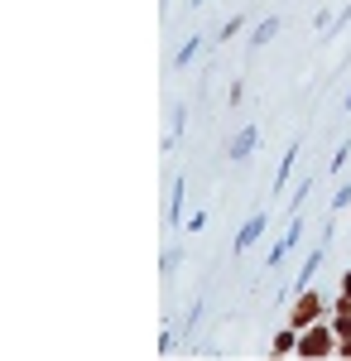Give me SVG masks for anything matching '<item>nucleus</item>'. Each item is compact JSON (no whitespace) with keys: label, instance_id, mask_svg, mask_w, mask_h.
<instances>
[{"label":"nucleus","instance_id":"1","mask_svg":"<svg viewBox=\"0 0 351 361\" xmlns=\"http://www.w3.org/2000/svg\"><path fill=\"white\" fill-rule=\"evenodd\" d=\"M298 357H337V328H327L323 318L318 323H308L303 333H298Z\"/></svg>","mask_w":351,"mask_h":361},{"label":"nucleus","instance_id":"3","mask_svg":"<svg viewBox=\"0 0 351 361\" xmlns=\"http://www.w3.org/2000/svg\"><path fill=\"white\" fill-rule=\"evenodd\" d=\"M255 145H260V126H241V130L231 135V145H226V159H231V164H245V159L255 154Z\"/></svg>","mask_w":351,"mask_h":361},{"label":"nucleus","instance_id":"17","mask_svg":"<svg viewBox=\"0 0 351 361\" xmlns=\"http://www.w3.org/2000/svg\"><path fill=\"white\" fill-rule=\"evenodd\" d=\"M342 299H351V270L342 275Z\"/></svg>","mask_w":351,"mask_h":361},{"label":"nucleus","instance_id":"2","mask_svg":"<svg viewBox=\"0 0 351 361\" xmlns=\"http://www.w3.org/2000/svg\"><path fill=\"white\" fill-rule=\"evenodd\" d=\"M318 318H323V294L303 289V299H294V304H289V323L303 333V328H308V323H318Z\"/></svg>","mask_w":351,"mask_h":361},{"label":"nucleus","instance_id":"4","mask_svg":"<svg viewBox=\"0 0 351 361\" xmlns=\"http://www.w3.org/2000/svg\"><path fill=\"white\" fill-rule=\"evenodd\" d=\"M265 226H270V217H265V212H250V217H245V226L236 231V246H231V250H236V255H245V250L265 236Z\"/></svg>","mask_w":351,"mask_h":361},{"label":"nucleus","instance_id":"15","mask_svg":"<svg viewBox=\"0 0 351 361\" xmlns=\"http://www.w3.org/2000/svg\"><path fill=\"white\" fill-rule=\"evenodd\" d=\"M342 207H351V183H342V188L332 193V212H342Z\"/></svg>","mask_w":351,"mask_h":361},{"label":"nucleus","instance_id":"16","mask_svg":"<svg viewBox=\"0 0 351 361\" xmlns=\"http://www.w3.org/2000/svg\"><path fill=\"white\" fill-rule=\"evenodd\" d=\"M178 260H183L178 250H164V275H173V270H178Z\"/></svg>","mask_w":351,"mask_h":361},{"label":"nucleus","instance_id":"12","mask_svg":"<svg viewBox=\"0 0 351 361\" xmlns=\"http://www.w3.org/2000/svg\"><path fill=\"white\" fill-rule=\"evenodd\" d=\"M245 29V15H231V20H226V25L216 29V44H231V39H236V34H241Z\"/></svg>","mask_w":351,"mask_h":361},{"label":"nucleus","instance_id":"9","mask_svg":"<svg viewBox=\"0 0 351 361\" xmlns=\"http://www.w3.org/2000/svg\"><path fill=\"white\" fill-rule=\"evenodd\" d=\"M274 34H279V15H265L260 25L250 29V49H265V44H274Z\"/></svg>","mask_w":351,"mask_h":361},{"label":"nucleus","instance_id":"10","mask_svg":"<svg viewBox=\"0 0 351 361\" xmlns=\"http://www.w3.org/2000/svg\"><path fill=\"white\" fill-rule=\"evenodd\" d=\"M183 126H188V106H173V130L164 140V149H178V140H183Z\"/></svg>","mask_w":351,"mask_h":361},{"label":"nucleus","instance_id":"5","mask_svg":"<svg viewBox=\"0 0 351 361\" xmlns=\"http://www.w3.org/2000/svg\"><path fill=\"white\" fill-rule=\"evenodd\" d=\"M298 236H303V222H289V231H284V236L274 241V250L265 255V270H279V265L289 260V250L298 246Z\"/></svg>","mask_w":351,"mask_h":361},{"label":"nucleus","instance_id":"18","mask_svg":"<svg viewBox=\"0 0 351 361\" xmlns=\"http://www.w3.org/2000/svg\"><path fill=\"white\" fill-rule=\"evenodd\" d=\"M342 111H351V87H347V97H342Z\"/></svg>","mask_w":351,"mask_h":361},{"label":"nucleus","instance_id":"14","mask_svg":"<svg viewBox=\"0 0 351 361\" xmlns=\"http://www.w3.org/2000/svg\"><path fill=\"white\" fill-rule=\"evenodd\" d=\"M347 159H351V140H342V145H337V154H332V173H342Z\"/></svg>","mask_w":351,"mask_h":361},{"label":"nucleus","instance_id":"7","mask_svg":"<svg viewBox=\"0 0 351 361\" xmlns=\"http://www.w3.org/2000/svg\"><path fill=\"white\" fill-rule=\"evenodd\" d=\"M270 352H274V357H298V328H294V323H289V328H279V333H274Z\"/></svg>","mask_w":351,"mask_h":361},{"label":"nucleus","instance_id":"6","mask_svg":"<svg viewBox=\"0 0 351 361\" xmlns=\"http://www.w3.org/2000/svg\"><path fill=\"white\" fill-rule=\"evenodd\" d=\"M298 149H303V140H294V145H289V149H284V159H279V169H274V193H284V188H289V183H294V164H298Z\"/></svg>","mask_w":351,"mask_h":361},{"label":"nucleus","instance_id":"19","mask_svg":"<svg viewBox=\"0 0 351 361\" xmlns=\"http://www.w3.org/2000/svg\"><path fill=\"white\" fill-rule=\"evenodd\" d=\"M202 5H207V0H188V10H202Z\"/></svg>","mask_w":351,"mask_h":361},{"label":"nucleus","instance_id":"11","mask_svg":"<svg viewBox=\"0 0 351 361\" xmlns=\"http://www.w3.org/2000/svg\"><path fill=\"white\" fill-rule=\"evenodd\" d=\"M197 49H202V34H188V44L173 54V68H188L192 58H197Z\"/></svg>","mask_w":351,"mask_h":361},{"label":"nucleus","instance_id":"8","mask_svg":"<svg viewBox=\"0 0 351 361\" xmlns=\"http://www.w3.org/2000/svg\"><path fill=\"white\" fill-rule=\"evenodd\" d=\"M183 193H188V178H173V188H168V226H183Z\"/></svg>","mask_w":351,"mask_h":361},{"label":"nucleus","instance_id":"13","mask_svg":"<svg viewBox=\"0 0 351 361\" xmlns=\"http://www.w3.org/2000/svg\"><path fill=\"white\" fill-rule=\"evenodd\" d=\"M308 193H313V183L303 178V183H298V188H294V197H289V212H294V217H298V212H303V202H308Z\"/></svg>","mask_w":351,"mask_h":361}]
</instances>
